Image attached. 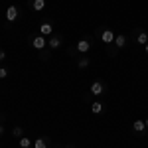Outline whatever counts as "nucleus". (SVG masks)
I'll use <instances>...</instances> for the list:
<instances>
[{
	"label": "nucleus",
	"mask_w": 148,
	"mask_h": 148,
	"mask_svg": "<svg viewBox=\"0 0 148 148\" xmlns=\"http://www.w3.org/2000/svg\"><path fill=\"white\" fill-rule=\"evenodd\" d=\"M144 125H146V128H148V119H146V121H144Z\"/></svg>",
	"instance_id": "obj_19"
},
{
	"label": "nucleus",
	"mask_w": 148,
	"mask_h": 148,
	"mask_svg": "<svg viewBox=\"0 0 148 148\" xmlns=\"http://www.w3.org/2000/svg\"><path fill=\"white\" fill-rule=\"evenodd\" d=\"M47 46L51 47V49H57V47L61 46V38L59 36H51V40L47 42Z\"/></svg>",
	"instance_id": "obj_7"
},
{
	"label": "nucleus",
	"mask_w": 148,
	"mask_h": 148,
	"mask_svg": "<svg viewBox=\"0 0 148 148\" xmlns=\"http://www.w3.org/2000/svg\"><path fill=\"white\" fill-rule=\"evenodd\" d=\"M91 111H93V113H95V114H99V113H103V111H105V107H103V103L95 101V103H93V105H91Z\"/></svg>",
	"instance_id": "obj_10"
},
{
	"label": "nucleus",
	"mask_w": 148,
	"mask_h": 148,
	"mask_svg": "<svg viewBox=\"0 0 148 148\" xmlns=\"http://www.w3.org/2000/svg\"><path fill=\"white\" fill-rule=\"evenodd\" d=\"M2 132H4V128H2V126H0V134H2Z\"/></svg>",
	"instance_id": "obj_21"
},
{
	"label": "nucleus",
	"mask_w": 148,
	"mask_h": 148,
	"mask_svg": "<svg viewBox=\"0 0 148 148\" xmlns=\"http://www.w3.org/2000/svg\"><path fill=\"white\" fill-rule=\"evenodd\" d=\"M12 132H14V136H22V128H20V126H16Z\"/></svg>",
	"instance_id": "obj_17"
},
{
	"label": "nucleus",
	"mask_w": 148,
	"mask_h": 148,
	"mask_svg": "<svg viewBox=\"0 0 148 148\" xmlns=\"http://www.w3.org/2000/svg\"><path fill=\"white\" fill-rule=\"evenodd\" d=\"M144 49H146V53H148V44H146V46H144Z\"/></svg>",
	"instance_id": "obj_20"
},
{
	"label": "nucleus",
	"mask_w": 148,
	"mask_h": 148,
	"mask_svg": "<svg viewBox=\"0 0 148 148\" xmlns=\"http://www.w3.org/2000/svg\"><path fill=\"white\" fill-rule=\"evenodd\" d=\"M132 128H134L136 132H142V130L146 128V125H144V121H134V123H132Z\"/></svg>",
	"instance_id": "obj_11"
},
{
	"label": "nucleus",
	"mask_w": 148,
	"mask_h": 148,
	"mask_svg": "<svg viewBox=\"0 0 148 148\" xmlns=\"http://www.w3.org/2000/svg\"><path fill=\"white\" fill-rule=\"evenodd\" d=\"M91 93H93V95H97V97L103 95V93H105V85H103L101 81H95V83L91 85Z\"/></svg>",
	"instance_id": "obj_5"
},
{
	"label": "nucleus",
	"mask_w": 148,
	"mask_h": 148,
	"mask_svg": "<svg viewBox=\"0 0 148 148\" xmlns=\"http://www.w3.org/2000/svg\"><path fill=\"white\" fill-rule=\"evenodd\" d=\"M136 42H138V44H144V46H146V44H148V36L144 34V32H140V34H138V38H136Z\"/></svg>",
	"instance_id": "obj_13"
},
{
	"label": "nucleus",
	"mask_w": 148,
	"mask_h": 148,
	"mask_svg": "<svg viewBox=\"0 0 148 148\" xmlns=\"http://www.w3.org/2000/svg\"><path fill=\"white\" fill-rule=\"evenodd\" d=\"M16 18H18V8L16 6H8L6 8V20L8 22H14Z\"/></svg>",
	"instance_id": "obj_4"
},
{
	"label": "nucleus",
	"mask_w": 148,
	"mask_h": 148,
	"mask_svg": "<svg viewBox=\"0 0 148 148\" xmlns=\"http://www.w3.org/2000/svg\"><path fill=\"white\" fill-rule=\"evenodd\" d=\"M32 8H34L36 12L44 10V8H46V0H32Z\"/></svg>",
	"instance_id": "obj_8"
},
{
	"label": "nucleus",
	"mask_w": 148,
	"mask_h": 148,
	"mask_svg": "<svg viewBox=\"0 0 148 148\" xmlns=\"http://www.w3.org/2000/svg\"><path fill=\"white\" fill-rule=\"evenodd\" d=\"M87 65H89V59H87V57L79 59V67H81V69H83V67H87Z\"/></svg>",
	"instance_id": "obj_16"
},
{
	"label": "nucleus",
	"mask_w": 148,
	"mask_h": 148,
	"mask_svg": "<svg viewBox=\"0 0 148 148\" xmlns=\"http://www.w3.org/2000/svg\"><path fill=\"white\" fill-rule=\"evenodd\" d=\"M40 36H53V26L49 22H44L40 26Z\"/></svg>",
	"instance_id": "obj_3"
},
{
	"label": "nucleus",
	"mask_w": 148,
	"mask_h": 148,
	"mask_svg": "<svg viewBox=\"0 0 148 148\" xmlns=\"http://www.w3.org/2000/svg\"><path fill=\"white\" fill-rule=\"evenodd\" d=\"M101 40H103V44H113L114 42V32L111 28H105L101 32Z\"/></svg>",
	"instance_id": "obj_1"
},
{
	"label": "nucleus",
	"mask_w": 148,
	"mask_h": 148,
	"mask_svg": "<svg viewBox=\"0 0 148 148\" xmlns=\"http://www.w3.org/2000/svg\"><path fill=\"white\" fill-rule=\"evenodd\" d=\"M8 73H10V71H8L6 67H0V79H6V77H8Z\"/></svg>",
	"instance_id": "obj_15"
},
{
	"label": "nucleus",
	"mask_w": 148,
	"mask_h": 148,
	"mask_svg": "<svg viewBox=\"0 0 148 148\" xmlns=\"http://www.w3.org/2000/svg\"><path fill=\"white\" fill-rule=\"evenodd\" d=\"M32 146V140H30V138H20V148H30Z\"/></svg>",
	"instance_id": "obj_14"
},
{
	"label": "nucleus",
	"mask_w": 148,
	"mask_h": 148,
	"mask_svg": "<svg viewBox=\"0 0 148 148\" xmlns=\"http://www.w3.org/2000/svg\"><path fill=\"white\" fill-rule=\"evenodd\" d=\"M89 47H91V44H89L87 40H81V42H77L75 49H77V51H81V53H87V51H89Z\"/></svg>",
	"instance_id": "obj_6"
},
{
	"label": "nucleus",
	"mask_w": 148,
	"mask_h": 148,
	"mask_svg": "<svg viewBox=\"0 0 148 148\" xmlns=\"http://www.w3.org/2000/svg\"><path fill=\"white\" fill-rule=\"evenodd\" d=\"M46 38H44V36H36L34 40H32V47H34V49H44V47H46Z\"/></svg>",
	"instance_id": "obj_2"
},
{
	"label": "nucleus",
	"mask_w": 148,
	"mask_h": 148,
	"mask_svg": "<svg viewBox=\"0 0 148 148\" xmlns=\"http://www.w3.org/2000/svg\"><path fill=\"white\" fill-rule=\"evenodd\" d=\"M125 44H126V38L123 34L114 36V46H116V47H125Z\"/></svg>",
	"instance_id": "obj_9"
},
{
	"label": "nucleus",
	"mask_w": 148,
	"mask_h": 148,
	"mask_svg": "<svg viewBox=\"0 0 148 148\" xmlns=\"http://www.w3.org/2000/svg\"><path fill=\"white\" fill-rule=\"evenodd\" d=\"M4 59H6V51H4V49H0V61H4Z\"/></svg>",
	"instance_id": "obj_18"
},
{
	"label": "nucleus",
	"mask_w": 148,
	"mask_h": 148,
	"mask_svg": "<svg viewBox=\"0 0 148 148\" xmlns=\"http://www.w3.org/2000/svg\"><path fill=\"white\" fill-rule=\"evenodd\" d=\"M34 146L36 148H47V138H38L34 142Z\"/></svg>",
	"instance_id": "obj_12"
}]
</instances>
